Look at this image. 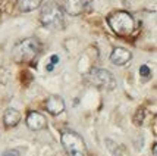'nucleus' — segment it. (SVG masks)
<instances>
[{"label":"nucleus","mask_w":157,"mask_h":156,"mask_svg":"<svg viewBox=\"0 0 157 156\" xmlns=\"http://www.w3.org/2000/svg\"><path fill=\"white\" fill-rule=\"evenodd\" d=\"M41 25L52 31H59L65 28V12L56 2H47L40 10Z\"/></svg>","instance_id":"f257e3e1"},{"label":"nucleus","mask_w":157,"mask_h":156,"mask_svg":"<svg viewBox=\"0 0 157 156\" xmlns=\"http://www.w3.org/2000/svg\"><path fill=\"white\" fill-rule=\"evenodd\" d=\"M41 53V43L35 37H28L16 43L12 50V58L18 63H28L33 62Z\"/></svg>","instance_id":"f03ea898"},{"label":"nucleus","mask_w":157,"mask_h":156,"mask_svg":"<svg viewBox=\"0 0 157 156\" xmlns=\"http://www.w3.org/2000/svg\"><path fill=\"white\" fill-rule=\"evenodd\" d=\"M110 30L119 37H129L135 31V19L126 10H116L107 16Z\"/></svg>","instance_id":"7ed1b4c3"},{"label":"nucleus","mask_w":157,"mask_h":156,"mask_svg":"<svg viewBox=\"0 0 157 156\" xmlns=\"http://www.w3.org/2000/svg\"><path fill=\"white\" fill-rule=\"evenodd\" d=\"M60 142L68 156H88L84 138L74 130H65L60 136Z\"/></svg>","instance_id":"20e7f679"},{"label":"nucleus","mask_w":157,"mask_h":156,"mask_svg":"<svg viewBox=\"0 0 157 156\" xmlns=\"http://www.w3.org/2000/svg\"><path fill=\"white\" fill-rule=\"evenodd\" d=\"M85 80L88 84H91L93 87H97L100 90H115L116 88V78L110 71L103 68H93L90 71Z\"/></svg>","instance_id":"39448f33"},{"label":"nucleus","mask_w":157,"mask_h":156,"mask_svg":"<svg viewBox=\"0 0 157 156\" xmlns=\"http://www.w3.org/2000/svg\"><path fill=\"white\" fill-rule=\"evenodd\" d=\"M59 6L65 14L71 16H79L88 7V0H59Z\"/></svg>","instance_id":"423d86ee"},{"label":"nucleus","mask_w":157,"mask_h":156,"mask_svg":"<svg viewBox=\"0 0 157 156\" xmlns=\"http://www.w3.org/2000/svg\"><path fill=\"white\" fill-rule=\"evenodd\" d=\"M25 124L31 131H41L47 128V118L38 110H29L27 114Z\"/></svg>","instance_id":"0eeeda50"},{"label":"nucleus","mask_w":157,"mask_h":156,"mask_svg":"<svg viewBox=\"0 0 157 156\" xmlns=\"http://www.w3.org/2000/svg\"><path fill=\"white\" fill-rule=\"evenodd\" d=\"M65 108H66L65 106V100L62 99L60 96H56V94L48 96L47 99L44 100V109L53 116L60 115L62 112L65 110Z\"/></svg>","instance_id":"6e6552de"},{"label":"nucleus","mask_w":157,"mask_h":156,"mask_svg":"<svg viewBox=\"0 0 157 156\" xmlns=\"http://www.w3.org/2000/svg\"><path fill=\"white\" fill-rule=\"evenodd\" d=\"M131 59H132V53L125 47H115L110 53V62L116 66H125Z\"/></svg>","instance_id":"1a4fd4ad"},{"label":"nucleus","mask_w":157,"mask_h":156,"mask_svg":"<svg viewBox=\"0 0 157 156\" xmlns=\"http://www.w3.org/2000/svg\"><path fill=\"white\" fill-rule=\"evenodd\" d=\"M21 121V114L19 110H16L13 108H9L5 110L3 114V122L7 128H12V127H16Z\"/></svg>","instance_id":"9d476101"},{"label":"nucleus","mask_w":157,"mask_h":156,"mask_svg":"<svg viewBox=\"0 0 157 156\" xmlns=\"http://www.w3.org/2000/svg\"><path fill=\"white\" fill-rule=\"evenodd\" d=\"M41 2L43 0H18L16 5L21 12H33L41 6Z\"/></svg>","instance_id":"9b49d317"},{"label":"nucleus","mask_w":157,"mask_h":156,"mask_svg":"<svg viewBox=\"0 0 157 156\" xmlns=\"http://www.w3.org/2000/svg\"><path fill=\"white\" fill-rule=\"evenodd\" d=\"M140 74H141L143 78L147 80V78H150L151 77V71H150V68H148L147 65H141V66H140Z\"/></svg>","instance_id":"f8f14e48"},{"label":"nucleus","mask_w":157,"mask_h":156,"mask_svg":"<svg viewBox=\"0 0 157 156\" xmlns=\"http://www.w3.org/2000/svg\"><path fill=\"white\" fill-rule=\"evenodd\" d=\"M143 118H144V109L140 108L138 109V112L135 114V116H134V121H135L137 125H141V124H143Z\"/></svg>","instance_id":"ddd939ff"},{"label":"nucleus","mask_w":157,"mask_h":156,"mask_svg":"<svg viewBox=\"0 0 157 156\" xmlns=\"http://www.w3.org/2000/svg\"><path fill=\"white\" fill-rule=\"evenodd\" d=\"M2 156H19V152H18V150H6V152H5V153H3V155Z\"/></svg>","instance_id":"4468645a"},{"label":"nucleus","mask_w":157,"mask_h":156,"mask_svg":"<svg viewBox=\"0 0 157 156\" xmlns=\"http://www.w3.org/2000/svg\"><path fill=\"white\" fill-rule=\"evenodd\" d=\"M57 62H59V56H57V54H53V56H52V65H56Z\"/></svg>","instance_id":"2eb2a0df"},{"label":"nucleus","mask_w":157,"mask_h":156,"mask_svg":"<svg viewBox=\"0 0 157 156\" xmlns=\"http://www.w3.org/2000/svg\"><path fill=\"white\" fill-rule=\"evenodd\" d=\"M151 152H153V156H157V142L153 144V149H151Z\"/></svg>","instance_id":"dca6fc26"},{"label":"nucleus","mask_w":157,"mask_h":156,"mask_svg":"<svg viewBox=\"0 0 157 156\" xmlns=\"http://www.w3.org/2000/svg\"><path fill=\"white\" fill-rule=\"evenodd\" d=\"M53 68H55V65H52V63H48V65H47V68H46V69H47L48 72H50V71H53Z\"/></svg>","instance_id":"f3484780"}]
</instances>
